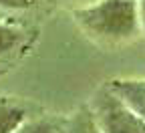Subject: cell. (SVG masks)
Masks as SVG:
<instances>
[{"instance_id":"obj_5","label":"cell","mask_w":145,"mask_h":133,"mask_svg":"<svg viewBox=\"0 0 145 133\" xmlns=\"http://www.w3.org/2000/svg\"><path fill=\"white\" fill-rule=\"evenodd\" d=\"M24 39L26 36L20 28L0 22V63L10 59V56L22 47Z\"/></svg>"},{"instance_id":"obj_9","label":"cell","mask_w":145,"mask_h":133,"mask_svg":"<svg viewBox=\"0 0 145 133\" xmlns=\"http://www.w3.org/2000/svg\"><path fill=\"white\" fill-rule=\"evenodd\" d=\"M137 14H139V26L145 32V0H137Z\"/></svg>"},{"instance_id":"obj_4","label":"cell","mask_w":145,"mask_h":133,"mask_svg":"<svg viewBox=\"0 0 145 133\" xmlns=\"http://www.w3.org/2000/svg\"><path fill=\"white\" fill-rule=\"evenodd\" d=\"M28 119L26 107L16 99L0 97V133H14Z\"/></svg>"},{"instance_id":"obj_3","label":"cell","mask_w":145,"mask_h":133,"mask_svg":"<svg viewBox=\"0 0 145 133\" xmlns=\"http://www.w3.org/2000/svg\"><path fill=\"white\" fill-rule=\"evenodd\" d=\"M107 87L145 121V79H113L107 83Z\"/></svg>"},{"instance_id":"obj_10","label":"cell","mask_w":145,"mask_h":133,"mask_svg":"<svg viewBox=\"0 0 145 133\" xmlns=\"http://www.w3.org/2000/svg\"><path fill=\"white\" fill-rule=\"evenodd\" d=\"M61 2L69 4V6H72V8H81V6H87V4L97 2V0H61Z\"/></svg>"},{"instance_id":"obj_7","label":"cell","mask_w":145,"mask_h":133,"mask_svg":"<svg viewBox=\"0 0 145 133\" xmlns=\"http://www.w3.org/2000/svg\"><path fill=\"white\" fill-rule=\"evenodd\" d=\"M14 133H65V127L61 129L50 119H26Z\"/></svg>"},{"instance_id":"obj_6","label":"cell","mask_w":145,"mask_h":133,"mask_svg":"<svg viewBox=\"0 0 145 133\" xmlns=\"http://www.w3.org/2000/svg\"><path fill=\"white\" fill-rule=\"evenodd\" d=\"M65 133H103V131L99 129L93 113H91V109L87 105L71 115V119L65 125Z\"/></svg>"},{"instance_id":"obj_8","label":"cell","mask_w":145,"mask_h":133,"mask_svg":"<svg viewBox=\"0 0 145 133\" xmlns=\"http://www.w3.org/2000/svg\"><path fill=\"white\" fill-rule=\"evenodd\" d=\"M39 4V0H0V10H14V12H22L30 10Z\"/></svg>"},{"instance_id":"obj_1","label":"cell","mask_w":145,"mask_h":133,"mask_svg":"<svg viewBox=\"0 0 145 133\" xmlns=\"http://www.w3.org/2000/svg\"><path fill=\"white\" fill-rule=\"evenodd\" d=\"M72 16L87 36L105 45L127 43L141 30L137 0H97L72 8Z\"/></svg>"},{"instance_id":"obj_2","label":"cell","mask_w":145,"mask_h":133,"mask_svg":"<svg viewBox=\"0 0 145 133\" xmlns=\"http://www.w3.org/2000/svg\"><path fill=\"white\" fill-rule=\"evenodd\" d=\"M89 109L103 133H145V121L137 113H133L107 85L95 91Z\"/></svg>"}]
</instances>
